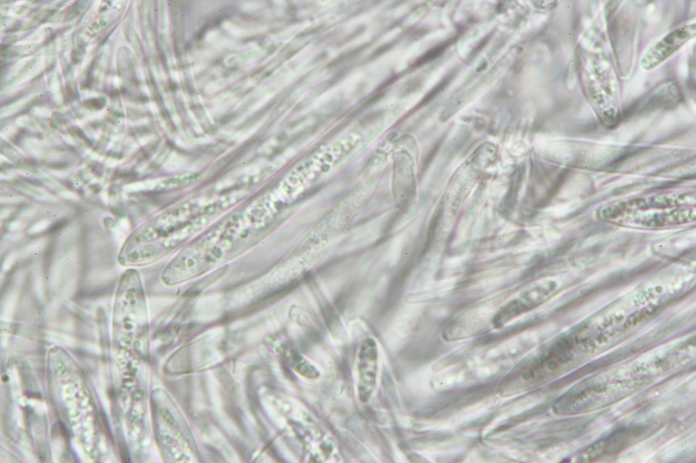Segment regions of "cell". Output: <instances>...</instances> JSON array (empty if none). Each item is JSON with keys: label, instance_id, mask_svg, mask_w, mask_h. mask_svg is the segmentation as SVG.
I'll return each instance as SVG.
<instances>
[{"label": "cell", "instance_id": "1", "mask_svg": "<svg viewBox=\"0 0 696 463\" xmlns=\"http://www.w3.org/2000/svg\"><path fill=\"white\" fill-rule=\"evenodd\" d=\"M695 35V24L680 26L664 36L643 56L640 64L651 70L664 62Z\"/></svg>", "mask_w": 696, "mask_h": 463}, {"label": "cell", "instance_id": "2", "mask_svg": "<svg viewBox=\"0 0 696 463\" xmlns=\"http://www.w3.org/2000/svg\"><path fill=\"white\" fill-rule=\"evenodd\" d=\"M378 352L377 344L372 339H365L359 353V384L360 400L366 402L370 398L376 384Z\"/></svg>", "mask_w": 696, "mask_h": 463}, {"label": "cell", "instance_id": "3", "mask_svg": "<svg viewBox=\"0 0 696 463\" xmlns=\"http://www.w3.org/2000/svg\"><path fill=\"white\" fill-rule=\"evenodd\" d=\"M286 361L291 367L306 377L314 379L319 375L317 370L308 360L292 349L287 350Z\"/></svg>", "mask_w": 696, "mask_h": 463}, {"label": "cell", "instance_id": "4", "mask_svg": "<svg viewBox=\"0 0 696 463\" xmlns=\"http://www.w3.org/2000/svg\"><path fill=\"white\" fill-rule=\"evenodd\" d=\"M451 42L448 40L447 42L433 48L432 50L429 51L425 54L419 60L417 61L418 65H420L424 63H427L434 58L438 57L439 55L443 52L447 47L450 44Z\"/></svg>", "mask_w": 696, "mask_h": 463}]
</instances>
